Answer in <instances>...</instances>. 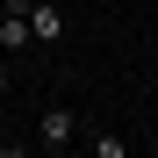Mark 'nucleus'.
Listing matches in <instances>:
<instances>
[{
	"label": "nucleus",
	"mask_w": 158,
	"mask_h": 158,
	"mask_svg": "<svg viewBox=\"0 0 158 158\" xmlns=\"http://www.w3.org/2000/svg\"><path fill=\"white\" fill-rule=\"evenodd\" d=\"M36 137H43V151H65V144H79V108L50 101V108H43V122H36Z\"/></svg>",
	"instance_id": "f257e3e1"
},
{
	"label": "nucleus",
	"mask_w": 158,
	"mask_h": 158,
	"mask_svg": "<svg viewBox=\"0 0 158 158\" xmlns=\"http://www.w3.org/2000/svg\"><path fill=\"white\" fill-rule=\"evenodd\" d=\"M29 36H36L43 50L65 36V7H58V0H29Z\"/></svg>",
	"instance_id": "f03ea898"
},
{
	"label": "nucleus",
	"mask_w": 158,
	"mask_h": 158,
	"mask_svg": "<svg viewBox=\"0 0 158 158\" xmlns=\"http://www.w3.org/2000/svg\"><path fill=\"white\" fill-rule=\"evenodd\" d=\"M36 36H29V15L22 7H0V50H29Z\"/></svg>",
	"instance_id": "7ed1b4c3"
},
{
	"label": "nucleus",
	"mask_w": 158,
	"mask_h": 158,
	"mask_svg": "<svg viewBox=\"0 0 158 158\" xmlns=\"http://www.w3.org/2000/svg\"><path fill=\"white\" fill-rule=\"evenodd\" d=\"M86 144H94V158H129V144H122V137H101V129H94Z\"/></svg>",
	"instance_id": "20e7f679"
},
{
	"label": "nucleus",
	"mask_w": 158,
	"mask_h": 158,
	"mask_svg": "<svg viewBox=\"0 0 158 158\" xmlns=\"http://www.w3.org/2000/svg\"><path fill=\"white\" fill-rule=\"evenodd\" d=\"M0 94H7V72H0Z\"/></svg>",
	"instance_id": "39448f33"
},
{
	"label": "nucleus",
	"mask_w": 158,
	"mask_h": 158,
	"mask_svg": "<svg viewBox=\"0 0 158 158\" xmlns=\"http://www.w3.org/2000/svg\"><path fill=\"white\" fill-rule=\"evenodd\" d=\"M151 7H158V0H151Z\"/></svg>",
	"instance_id": "423d86ee"
}]
</instances>
